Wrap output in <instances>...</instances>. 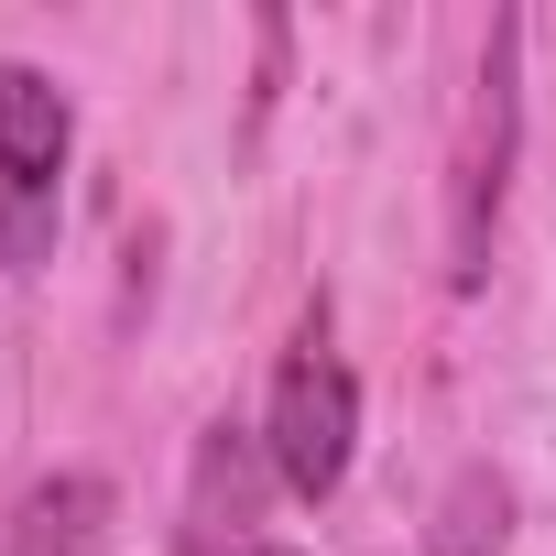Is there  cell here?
Segmentation results:
<instances>
[{
    "label": "cell",
    "instance_id": "obj_4",
    "mask_svg": "<svg viewBox=\"0 0 556 556\" xmlns=\"http://www.w3.org/2000/svg\"><path fill=\"white\" fill-rule=\"evenodd\" d=\"M99 513H110V491H99V480H55V491H34V502H23L12 556H99Z\"/></svg>",
    "mask_w": 556,
    "mask_h": 556
},
{
    "label": "cell",
    "instance_id": "obj_2",
    "mask_svg": "<svg viewBox=\"0 0 556 556\" xmlns=\"http://www.w3.org/2000/svg\"><path fill=\"white\" fill-rule=\"evenodd\" d=\"M66 142H77V121H66L55 77L0 66V273L45 262L55 207H66Z\"/></svg>",
    "mask_w": 556,
    "mask_h": 556
},
{
    "label": "cell",
    "instance_id": "obj_5",
    "mask_svg": "<svg viewBox=\"0 0 556 556\" xmlns=\"http://www.w3.org/2000/svg\"><path fill=\"white\" fill-rule=\"evenodd\" d=\"M513 545V491L491 469H458V491L437 502V545L426 556H502Z\"/></svg>",
    "mask_w": 556,
    "mask_h": 556
},
{
    "label": "cell",
    "instance_id": "obj_3",
    "mask_svg": "<svg viewBox=\"0 0 556 556\" xmlns=\"http://www.w3.org/2000/svg\"><path fill=\"white\" fill-rule=\"evenodd\" d=\"M502 175H513V23H491L480 77H469V121H458V175H447V285H480V273H491Z\"/></svg>",
    "mask_w": 556,
    "mask_h": 556
},
{
    "label": "cell",
    "instance_id": "obj_6",
    "mask_svg": "<svg viewBox=\"0 0 556 556\" xmlns=\"http://www.w3.org/2000/svg\"><path fill=\"white\" fill-rule=\"evenodd\" d=\"M262 556H295V545H262Z\"/></svg>",
    "mask_w": 556,
    "mask_h": 556
},
{
    "label": "cell",
    "instance_id": "obj_1",
    "mask_svg": "<svg viewBox=\"0 0 556 556\" xmlns=\"http://www.w3.org/2000/svg\"><path fill=\"white\" fill-rule=\"evenodd\" d=\"M262 447H273V480H285L295 502H328V491L350 480V447H361V382H350L328 317H306L295 350H285V371H273V426H262Z\"/></svg>",
    "mask_w": 556,
    "mask_h": 556
}]
</instances>
